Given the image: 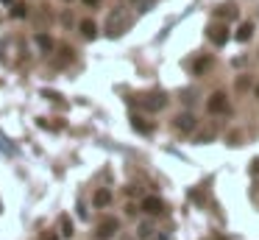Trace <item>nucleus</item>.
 Returning <instances> with one entry per match:
<instances>
[{
  "mask_svg": "<svg viewBox=\"0 0 259 240\" xmlns=\"http://www.w3.org/2000/svg\"><path fill=\"white\" fill-rule=\"evenodd\" d=\"M142 209H145V215H162L165 212V201L159 195H145L142 198Z\"/></svg>",
  "mask_w": 259,
  "mask_h": 240,
  "instance_id": "obj_6",
  "label": "nucleus"
},
{
  "mask_svg": "<svg viewBox=\"0 0 259 240\" xmlns=\"http://www.w3.org/2000/svg\"><path fill=\"white\" fill-rule=\"evenodd\" d=\"M165 106H168V95L165 92H151V95L142 98V109L145 112H162Z\"/></svg>",
  "mask_w": 259,
  "mask_h": 240,
  "instance_id": "obj_3",
  "label": "nucleus"
},
{
  "mask_svg": "<svg viewBox=\"0 0 259 240\" xmlns=\"http://www.w3.org/2000/svg\"><path fill=\"white\" fill-rule=\"evenodd\" d=\"M92 201H95V207H109V204H112V190L101 187V190L95 193V198H92Z\"/></svg>",
  "mask_w": 259,
  "mask_h": 240,
  "instance_id": "obj_9",
  "label": "nucleus"
},
{
  "mask_svg": "<svg viewBox=\"0 0 259 240\" xmlns=\"http://www.w3.org/2000/svg\"><path fill=\"white\" fill-rule=\"evenodd\" d=\"M81 34L87 36V39H95L98 36V25L92 23V20H81Z\"/></svg>",
  "mask_w": 259,
  "mask_h": 240,
  "instance_id": "obj_12",
  "label": "nucleus"
},
{
  "mask_svg": "<svg viewBox=\"0 0 259 240\" xmlns=\"http://www.w3.org/2000/svg\"><path fill=\"white\" fill-rule=\"evenodd\" d=\"M36 45L42 48V50H53V39L45 34H36Z\"/></svg>",
  "mask_w": 259,
  "mask_h": 240,
  "instance_id": "obj_14",
  "label": "nucleus"
},
{
  "mask_svg": "<svg viewBox=\"0 0 259 240\" xmlns=\"http://www.w3.org/2000/svg\"><path fill=\"white\" fill-rule=\"evenodd\" d=\"M206 67H209V59H198L195 62V73H203Z\"/></svg>",
  "mask_w": 259,
  "mask_h": 240,
  "instance_id": "obj_18",
  "label": "nucleus"
},
{
  "mask_svg": "<svg viewBox=\"0 0 259 240\" xmlns=\"http://www.w3.org/2000/svg\"><path fill=\"white\" fill-rule=\"evenodd\" d=\"M117 229H120V221H117V218H103L101 224H98V229H95V238L112 240L114 235H117Z\"/></svg>",
  "mask_w": 259,
  "mask_h": 240,
  "instance_id": "obj_2",
  "label": "nucleus"
},
{
  "mask_svg": "<svg viewBox=\"0 0 259 240\" xmlns=\"http://www.w3.org/2000/svg\"><path fill=\"white\" fill-rule=\"evenodd\" d=\"M61 235H64V238H73V235H76V232H73V224H70L67 215H61Z\"/></svg>",
  "mask_w": 259,
  "mask_h": 240,
  "instance_id": "obj_15",
  "label": "nucleus"
},
{
  "mask_svg": "<svg viewBox=\"0 0 259 240\" xmlns=\"http://www.w3.org/2000/svg\"><path fill=\"white\" fill-rule=\"evenodd\" d=\"M0 3H6V6H12V3H14V0H0Z\"/></svg>",
  "mask_w": 259,
  "mask_h": 240,
  "instance_id": "obj_22",
  "label": "nucleus"
},
{
  "mask_svg": "<svg viewBox=\"0 0 259 240\" xmlns=\"http://www.w3.org/2000/svg\"><path fill=\"white\" fill-rule=\"evenodd\" d=\"M45 240H56V235H47V238Z\"/></svg>",
  "mask_w": 259,
  "mask_h": 240,
  "instance_id": "obj_23",
  "label": "nucleus"
},
{
  "mask_svg": "<svg viewBox=\"0 0 259 240\" xmlns=\"http://www.w3.org/2000/svg\"><path fill=\"white\" fill-rule=\"evenodd\" d=\"M173 126L179 128L181 134H192V131L198 128V117H195V114H192V112H181L179 117L173 120Z\"/></svg>",
  "mask_w": 259,
  "mask_h": 240,
  "instance_id": "obj_4",
  "label": "nucleus"
},
{
  "mask_svg": "<svg viewBox=\"0 0 259 240\" xmlns=\"http://www.w3.org/2000/svg\"><path fill=\"white\" fill-rule=\"evenodd\" d=\"M131 25H134V17H128L125 9H112L109 17H106V28H103V31H106L109 39H117V36H123Z\"/></svg>",
  "mask_w": 259,
  "mask_h": 240,
  "instance_id": "obj_1",
  "label": "nucleus"
},
{
  "mask_svg": "<svg viewBox=\"0 0 259 240\" xmlns=\"http://www.w3.org/2000/svg\"><path fill=\"white\" fill-rule=\"evenodd\" d=\"M0 212H3V204H0Z\"/></svg>",
  "mask_w": 259,
  "mask_h": 240,
  "instance_id": "obj_25",
  "label": "nucleus"
},
{
  "mask_svg": "<svg viewBox=\"0 0 259 240\" xmlns=\"http://www.w3.org/2000/svg\"><path fill=\"white\" fill-rule=\"evenodd\" d=\"M181 101H184V103H192V106H195V101H198V98H195V95H190V92H184V98H181Z\"/></svg>",
  "mask_w": 259,
  "mask_h": 240,
  "instance_id": "obj_19",
  "label": "nucleus"
},
{
  "mask_svg": "<svg viewBox=\"0 0 259 240\" xmlns=\"http://www.w3.org/2000/svg\"><path fill=\"white\" fill-rule=\"evenodd\" d=\"M254 92H257V98H259V84H257V90H254Z\"/></svg>",
  "mask_w": 259,
  "mask_h": 240,
  "instance_id": "obj_24",
  "label": "nucleus"
},
{
  "mask_svg": "<svg viewBox=\"0 0 259 240\" xmlns=\"http://www.w3.org/2000/svg\"><path fill=\"white\" fill-rule=\"evenodd\" d=\"M217 14H220L223 20H234V17H237V12L231 9V6H223V9H217Z\"/></svg>",
  "mask_w": 259,
  "mask_h": 240,
  "instance_id": "obj_17",
  "label": "nucleus"
},
{
  "mask_svg": "<svg viewBox=\"0 0 259 240\" xmlns=\"http://www.w3.org/2000/svg\"><path fill=\"white\" fill-rule=\"evenodd\" d=\"M206 36H209V39H212V42H214L217 48L229 42V31H226V25H209V31H206Z\"/></svg>",
  "mask_w": 259,
  "mask_h": 240,
  "instance_id": "obj_7",
  "label": "nucleus"
},
{
  "mask_svg": "<svg viewBox=\"0 0 259 240\" xmlns=\"http://www.w3.org/2000/svg\"><path fill=\"white\" fill-rule=\"evenodd\" d=\"M237 42H248L251 36H254V23H243L240 28H237Z\"/></svg>",
  "mask_w": 259,
  "mask_h": 240,
  "instance_id": "obj_10",
  "label": "nucleus"
},
{
  "mask_svg": "<svg viewBox=\"0 0 259 240\" xmlns=\"http://www.w3.org/2000/svg\"><path fill=\"white\" fill-rule=\"evenodd\" d=\"M206 109H209L212 114H229V112H231L229 98H226L223 92H214L212 98H209V103H206Z\"/></svg>",
  "mask_w": 259,
  "mask_h": 240,
  "instance_id": "obj_5",
  "label": "nucleus"
},
{
  "mask_svg": "<svg viewBox=\"0 0 259 240\" xmlns=\"http://www.w3.org/2000/svg\"><path fill=\"white\" fill-rule=\"evenodd\" d=\"M254 171H259V160H254Z\"/></svg>",
  "mask_w": 259,
  "mask_h": 240,
  "instance_id": "obj_21",
  "label": "nucleus"
},
{
  "mask_svg": "<svg viewBox=\"0 0 259 240\" xmlns=\"http://www.w3.org/2000/svg\"><path fill=\"white\" fill-rule=\"evenodd\" d=\"M153 232H156V229L151 226L148 221H142V224L137 226V238H139V240H153Z\"/></svg>",
  "mask_w": 259,
  "mask_h": 240,
  "instance_id": "obj_11",
  "label": "nucleus"
},
{
  "mask_svg": "<svg viewBox=\"0 0 259 240\" xmlns=\"http://www.w3.org/2000/svg\"><path fill=\"white\" fill-rule=\"evenodd\" d=\"M84 3H87V6H92V9H95V6H101V0H84Z\"/></svg>",
  "mask_w": 259,
  "mask_h": 240,
  "instance_id": "obj_20",
  "label": "nucleus"
},
{
  "mask_svg": "<svg viewBox=\"0 0 259 240\" xmlns=\"http://www.w3.org/2000/svg\"><path fill=\"white\" fill-rule=\"evenodd\" d=\"M25 14H28V12H25V6H23V3H12V17H17V20H23Z\"/></svg>",
  "mask_w": 259,
  "mask_h": 240,
  "instance_id": "obj_16",
  "label": "nucleus"
},
{
  "mask_svg": "<svg viewBox=\"0 0 259 240\" xmlns=\"http://www.w3.org/2000/svg\"><path fill=\"white\" fill-rule=\"evenodd\" d=\"M156 6V0H131V9H137V12H151Z\"/></svg>",
  "mask_w": 259,
  "mask_h": 240,
  "instance_id": "obj_13",
  "label": "nucleus"
},
{
  "mask_svg": "<svg viewBox=\"0 0 259 240\" xmlns=\"http://www.w3.org/2000/svg\"><path fill=\"white\" fill-rule=\"evenodd\" d=\"M131 126H134V131H139V134H151V131H153V126L145 123V117H139V114H131Z\"/></svg>",
  "mask_w": 259,
  "mask_h": 240,
  "instance_id": "obj_8",
  "label": "nucleus"
}]
</instances>
